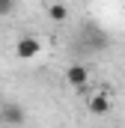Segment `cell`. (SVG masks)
<instances>
[{
  "mask_svg": "<svg viewBox=\"0 0 125 128\" xmlns=\"http://www.w3.org/2000/svg\"><path fill=\"white\" fill-rule=\"evenodd\" d=\"M12 9H15V0H0V18H3V15H9Z\"/></svg>",
  "mask_w": 125,
  "mask_h": 128,
  "instance_id": "cell-6",
  "label": "cell"
},
{
  "mask_svg": "<svg viewBox=\"0 0 125 128\" xmlns=\"http://www.w3.org/2000/svg\"><path fill=\"white\" fill-rule=\"evenodd\" d=\"M66 84H68V86H74V90L86 86V84H90V66H84V63H72L68 68H66Z\"/></svg>",
  "mask_w": 125,
  "mask_h": 128,
  "instance_id": "cell-2",
  "label": "cell"
},
{
  "mask_svg": "<svg viewBox=\"0 0 125 128\" xmlns=\"http://www.w3.org/2000/svg\"><path fill=\"white\" fill-rule=\"evenodd\" d=\"M86 110L92 113V116H107L110 110H113V98L107 96V92H98L86 101Z\"/></svg>",
  "mask_w": 125,
  "mask_h": 128,
  "instance_id": "cell-3",
  "label": "cell"
},
{
  "mask_svg": "<svg viewBox=\"0 0 125 128\" xmlns=\"http://www.w3.org/2000/svg\"><path fill=\"white\" fill-rule=\"evenodd\" d=\"M39 54H42V42H39L36 36H21V39L15 42V57H18V60L27 63V60H36Z\"/></svg>",
  "mask_w": 125,
  "mask_h": 128,
  "instance_id": "cell-1",
  "label": "cell"
},
{
  "mask_svg": "<svg viewBox=\"0 0 125 128\" xmlns=\"http://www.w3.org/2000/svg\"><path fill=\"white\" fill-rule=\"evenodd\" d=\"M3 122H6V125H24V122H27V113H24V107H21V104H15V101H12V104H6V107H3Z\"/></svg>",
  "mask_w": 125,
  "mask_h": 128,
  "instance_id": "cell-4",
  "label": "cell"
},
{
  "mask_svg": "<svg viewBox=\"0 0 125 128\" xmlns=\"http://www.w3.org/2000/svg\"><path fill=\"white\" fill-rule=\"evenodd\" d=\"M48 18H51V21H66V18H68V6H66V3H51V6H48Z\"/></svg>",
  "mask_w": 125,
  "mask_h": 128,
  "instance_id": "cell-5",
  "label": "cell"
}]
</instances>
